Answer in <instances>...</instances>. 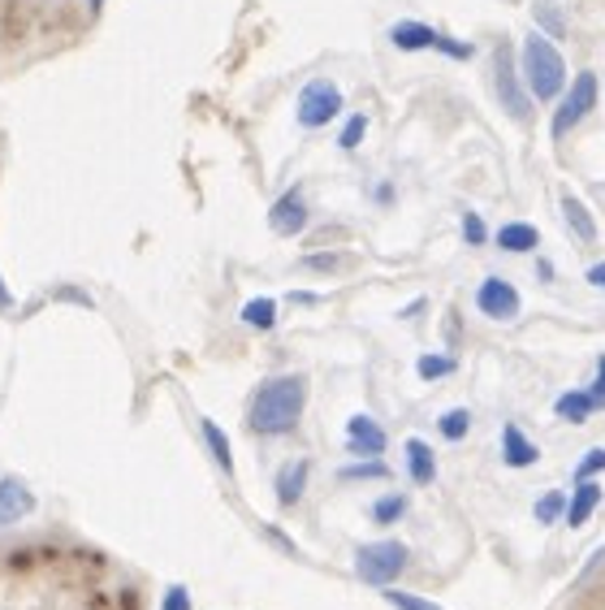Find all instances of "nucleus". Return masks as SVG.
<instances>
[{"label":"nucleus","instance_id":"9b49d317","mask_svg":"<svg viewBox=\"0 0 605 610\" xmlns=\"http://www.w3.org/2000/svg\"><path fill=\"white\" fill-rule=\"evenodd\" d=\"M537 459H541L537 442L524 437L519 424H506V429H502V463H506V468H532Z\"/></svg>","mask_w":605,"mask_h":610},{"label":"nucleus","instance_id":"f257e3e1","mask_svg":"<svg viewBox=\"0 0 605 610\" xmlns=\"http://www.w3.org/2000/svg\"><path fill=\"white\" fill-rule=\"evenodd\" d=\"M302 407H307V381L302 377H269L256 398H252V411H247V429L256 437H282V433H295L302 420Z\"/></svg>","mask_w":605,"mask_h":610},{"label":"nucleus","instance_id":"a211bd4d","mask_svg":"<svg viewBox=\"0 0 605 610\" xmlns=\"http://www.w3.org/2000/svg\"><path fill=\"white\" fill-rule=\"evenodd\" d=\"M597 407H602V403H597L589 390H571V394H563V398H558V407H554V411H558L563 420H571V424H584Z\"/></svg>","mask_w":605,"mask_h":610},{"label":"nucleus","instance_id":"4468645a","mask_svg":"<svg viewBox=\"0 0 605 610\" xmlns=\"http://www.w3.org/2000/svg\"><path fill=\"white\" fill-rule=\"evenodd\" d=\"M597 507H602V485H597V481H580V485H576V498L567 503V524H571V529L589 524Z\"/></svg>","mask_w":605,"mask_h":610},{"label":"nucleus","instance_id":"2f4dec72","mask_svg":"<svg viewBox=\"0 0 605 610\" xmlns=\"http://www.w3.org/2000/svg\"><path fill=\"white\" fill-rule=\"evenodd\" d=\"M302 265H307V269H337V256H333V252H324V256H307Z\"/></svg>","mask_w":605,"mask_h":610},{"label":"nucleus","instance_id":"dca6fc26","mask_svg":"<svg viewBox=\"0 0 605 610\" xmlns=\"http://www.w3.org/2000/svg\"><path fill=\"white\" fill-rule=\"evenodd\" d=\"M407 472H411L415 485H428L437 476V455L428 450V442H420V437L407 442Z\"/></svg>","mask_w":605,"mask_h":610},{"label":"nucleus","instance_id":"aec40b11","mask_svg":"<svg viewBox=\"0 0 605 610\" xmlns=\"http://www.w3.org/2000/svg\"><path fill=\"white\" fill-rule=\"evenodd\" d=\"M243 325H252V329H273L278 325V304L273 300H252V304H243Z\"/></svg>","mask_w":605,"mask_h":610},{"label":"nucleus","instance_id":"9d476101","mask_svg":"<svg viewBox=\"0 0 605 610\" xmlns=\"http://www.w3.org/2000/svg\"><path fill=\"white\" fill-rule=\"evenodd\" d=\"M26 516H35V494L17 476H4L0 481V529L22 524Z\"/></svg>","mask_w":605,"mask_h":610},{"label":"nucleus","instance_id":"7ed1b4c3","mask_svg":"<svg viewBox=\"0 0 605 610\" xmlns=\"http://www.w3.org/2000/svg\"><path fill=\"white\" fill-rule=\"evenodd\" d=\"M407 559H411V550L402 542H368V546L355 550V572H359V581H368L376 589H389L402 576Z\"/></svg>","mask_w":605,"mask_h":610},{"label":"nucleus","instance_id":"ddd939ff","mask_svg":"<svg viewBox=\"0 0 605 610\" xmlns=\"http://www.w3.org/2000/svg\"><path fill=\"white\" fill-rule=\"evenodd\" d=\"M307 472H311V463H307V459H295V463H286V468L278 472L273 490H278V503H282V507H299V503H302Z\"/></svg>","mask_w":605,"mask_h":610},{"label":"nucleus","instance_id":"412c9836","mask_svg":"<svg viewBox=\"0 0 605 610\" xmlns=\"http://www.w3.org/2000/svg\"><path fill=\"white\" fill-rule=\"evenodd\" d=\"M407 516V498L402 494H385V498H376L372 503V520L385 529V524H398Z\"/></svg>","mask_w":605,"mask_h":610},{"label":"nucleus","instance_id":"c9c22d12","mask_svg":"<svg viewBox=\"0 0 605 610\" xmlns=\"http://www.w3.org/2000/svg\"><path fill=\"white\" fill-rule=\"evenodd\" d=\"M87 13L95 17V13H104V0H87Z\"/></svg>","mask_w":605,"mask_h":610},{"label":"nucleus","instance_id":"f03ea898","mask_svg":"<svg viewBox=\"0 0 605 610\" xmlns=\"http://www.w3.org/2000/svg\"><path fill=\"white\" fill-rule=\"evenodd\" d=\"M519 78L528 87L532 100H558L563 87H567V61L563 52L554 48L550 35L541 30H528L524 48H519Z\"/></svg>","mask_w":605,"mask_h":610},{"label":"nucleus","instance_id":"5701e85b","mask_svg":"<svg viewBox=\"0 0 605 610\" xmlns=\"http://www.w3.org/2000/svg\"><path fill=\"white\" fill-rule=\"evenodd\" d=\"M363 135H368V113H350L346 126H342V135H337V148L342 152H355L363 143Z\"/></svg>","mask_w":605,"mask_h":610},{"label":"nucleus","instance_id":"2eb2a0df","mask_svg":"<svg viewBox=\"0 0 605 610\" xmlns=\"http://www.w3.org/2000/svg\"><path fill=\"white\" fill-rule=\"evenodd\" d=\"M537 243H541V230H537V226H528V221H511V226H502V230H498V247H502V252H511V256L537 252Z\"/></svg>","mask_w":605,"mask_h":610},{"label":"nucleus","instance_id":"39448f33","mask_svg":"<svg viewBox=\"0 0 605 610\" xmlns=\"http://www.w3.org/2000/svg\"><path fill=\"white\" fill-rule=\"evenodd\" d=\"M337 113H342V91H337V82H329V78H311V82L299 91V109H295V117H299L302 130H320V126H329Z\"/></svg>","mask_w":605,"mask_h":610},{"label":"nucleus","instance_id":"473e14b6","mask_svg":"<svg viewBox=\"0 0 605 610\" xmlns=\"http://www.w3.org/2000/svg\"><path fill=\"white\" fill-rule=\"evenodd\" d=\"M597 403H605V355L597 359V381H593V390H589Z\"/></svg>","mask_w":605,"mask_h":610},{"label":"nucleus","instance_id":"b1692460","mask_svg":"<svg viewBox=\"0 0 605 610\" xmlns=\"http://www.w3.org/2000/svg\"><path fill=\"white\" fill-rule=\"evenodd\" d=\"M381 476H389L385 459H359V463L342 468V481H381Z\"/></svg>","mask_w":605,"mask_h":610},{"label":"nucleus","instance_id":"6ab92c4d","mask_svg":"<svg viewBox=\"0 0 605 610\" xmlns=\"http://www.w3.org/2000/svg\"><path fill=\"white\" fill-rule=\"evenodd\" d=\"M199 429H204V442H208V450H213L217 468H221L226 476H234V450H230V437L221 433V424H217V420H204Z\"/></svg>","mask_w":605,"mask_h":610},{"label":"nucleus","instance_id":"f8f14e48","mask_svg":"<svg viewBox=\"0 0 605 610\" xmlns=\"http://www.w3.org/2000/svg\"><path fill=\"white\" fill-rule=\"evenodd\" d=\"M389 39H394V48H402V52H428V48H437L441 35H437L428 22H394Z\"/></svg>","mask_w":605,"mask_h":610},{"label":"nucleus","instance_id":"0eeeda50","mask_svg":"<svg viewBox=\"0 0 605 610\" xmlns=\"http://www.w3.org/2000/svg\"><path fill=\"white\" fill-rule=\"evenodd\" d=\"M476 307L489 320H515L519 316V291L506 278H485L480 291H476Z\"/></svg>","mask_w":605,"mask_h":610},{"label":"nucleus","instance_id":"4be33fe9","mask_svg":"<svg viewBox=\"0 0 605 610\" xmlns=\"http://www.w3.org/2000/svg\"><path fill=\"white\" fill-rule=\"evenodd\" d=\"M437 429H441V437H446V442H463V437H467V429H472V411L454 407V411H446V416L437 420Z\"/></svg>","mask_w":605,"mask_h":610},{"label":"nucleus","instance_id":"7c9ffc66","mask_svg":"<svg viewBox=\"0 0 605 610\" xmlns=\"http://www.w3.org/2000/svg\"><path fill=\"white\" fill-rule=\"evenodd\" d=\"M463 239H467L472 247H480V243L489 239V230H485V221H480L476 213H467V217H463Z\"/></svg>","mask_w":605,"mask_h":610},{"label":"nucleus","instance_id":"cd10ccee","mask_svg":"<svg viewBox=\"0 0 605 610\" xmlns=\"http://www.w3.org/2000/svg\"><path fill=\"white\" fill-rule=\"evenodd\" d=\"M437 52H446V56H454V61H472V56H476V48H472L467 39H450V35L437 39Z\"/></svg>","mask_w":605,"mask_h":610},{"label":"nucleus","instance_id":"72a5a7b5","mask_svg":"<svg viewBox=\"0 0 605 610\" xmlns=\"http://www.w3.org/2000/svg\"><path fill=\"white\" fill-rule=\"evenodd\" d=\"M589 282H593V287H602V291H605V265H589Z\"/></svg>","mask_w":605,"mask_h":610},{"label":"nucleus","instance_id":"423d86ee","mask_svg":"<svg viewBox=\"0 0 605 610\" xmlns=\"http://www.w3.org/2000/svg\"><path fill=\"white\" fill-rule=\"evenodd\" d=\"M593 104H597V74L584 69V74L567 87V100H563L558 113H554V139H563L571 126H580V122L593 113Z\"/></svg>","mask_w":605,"mask_h":610},{"label":"nucleus","instance_id":"1a4fd4ad","mask_svg":"<svg viewBox=\"0 0 605 610\" xmlns=\"http://www.w3.org/2000/svg\"><path fill=\"white\" fill-rule=\"evenodd\" d=\"M385 429L372 420V416H350L346 420V450L359 455V459H381L385 455Z\"/></svg>","mask_w":605,"mask_h":610},{"label":"nucleus","instance_id":"6e6552de","mask_svg":"<svg viewBox=\"0 0 605 610\" xmlns=\"http://www.w3.org/2000/svg\"><path fill=\"white\" fill-rule=\"evenodd\" d=\"M307 200H302L299 187H291L273 208H269V230L273 234H282V239H295V234H302L307 230Z\"/></svg>","mask_w":605,"mask_h":610},{"label":"nucleus","instance_id":"c85d7f7f","mask_svg":"<svg viewBox=\"0 0 605 610\" xmlns=\"http://www.w3.org/2000/svg\"><path fill=\"white\" fill-rule=\"evenodd\" d=\"M597 472H605V450L597 446V450H589L584 459H580V468H576V481H593Z\"/></svg>","mask_w":605,"mask_h":610},{"label":"nucleus","instance_id":"c756f323","mask_svg":"<svg viewBox=\"0 0 605 610\" xmlns=\"http://www.w3.org/2000/svg\"><path fill=\"white\" fill-rule=\"evenodd\" d=\"M160 610H191V589H186V585H169Z\"/></svg>","mask_w":605,"mask_h":610},{"label":"nucleus","instance_id":"f704fd0d","mask_svg":"<svg viewBox=\"0 0 605 610\" xmlns=\"http://www.w3.org/2000/svg\"><path fill=\"white\" fill-rule=\"evenodd\" d=\"M0 312H13V295H9V287H4V278H0Z\"/></svg>","mask_w":605,"mask_h":610},{"label":"nucleus","instance_id":"a878e982","mask_svg":"<svg viewBox=\"0 0 605 610\" xmlns=\"http://www.w3.org/2000/svg\"><path fill=\"white\" fill-rule=\"evenodd\" d=\"M385 602H389L394 610H446V607H437V602H428V598L402 594V589H385Z\"/></svg>","mask_w":605,"mask_h":610},{"label":"nucleus","instance_id":"f3484780","mask_svg":"<svg viewBox=\"0 0 605 610\" xmlns=\"http://www.w3.org/2000/svg\"><path fill=\"white\" fill-rule=\"evenodd\" d=\"M563 217H567V226H571V234H576L580 243H593V239H597V221H593V213H589L576 195H563Z\"/></svg>","mask_w":605,"mask_h":610},{"label":"nucleus","instance_id":"20e7f679","mask_svg":"<svg viewBox=\"0 0 605 610\" xmlns=\"http://www.w3.org/2000/svg\"><path fill=\"white\" fill-rule=\"evenodd\" d=\"M493 91H498L502 109H506L515 122H528L532 100H528V87H524V78H519V69H515V56H511L506 43H498V52H493Z\"/></svg>","mask_w":605,"mask_h":610},{"label":"nucleus","instance_id":"393cba45","mask_svg":"<svg viewBox=\"0 0 605 610\" xmlns=\"http://www.w3.org/2000/svg\"><path fill=\"white\" fill-rule=\"evenodd\" d=\"M415 372H420L424 381H441V377H450V372H454V359H450V355H420Z\"/></svg>","mask_w":605,"mask_h":610},{"label":"nucleus","instance_id":"bb28decb","mask_svg":"<svg viewBox=\"0 0 605 610\" xmlns=\"http://www.w3.org/2000/svg\"><path fill=\"white\" fill-rule=\"evenodd\" d=\"M558 516H567V498L554 490V494H545V498L537 503V520H541V524H554Z\"/></svg>","mask_w":605,"mask_h":610}]
</instances>
